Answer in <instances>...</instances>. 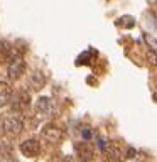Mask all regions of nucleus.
Here are the masks:
<instances>
[{
    "label": "nucleus",
    "instance_id": "3",
    "mask_svg": "<svg viewBox=\"0 0 157 162\" xmlns=\"http://www.w3.org/2000/svg\"><path fill=\"white\" fill-rule=\"evenodd\" d=\"M105 162H123L125 161V147L120 142H106L105 149L101 150Z\"/></svg>",
    "mask_w": 157,
    "mask_h": 162
},
{
    "label": "nucleus",
    "instance_id": "4",
    "mask_svg": "<svg viewBox=\"0 0 157 162\" xmlns=\"http://www.w3.org/2000/svg\"><path fill=\"white\" fill-rule=\"evenodd\" d=\"M34 111H36L37 118H51L56 113V106H54V101L49 96H41V98L36 101L34 105Z\"/></svg>",
    "mask_w": 157,
    "mask_h": 162
},
{
    "label": "nucleus",
    "instance_id": "11",
    "mask_svg": "<svg viewBox=\"0 0 157 162\" xmlns=\"http://www.w3.org/2000/svg\"><path fill=\"white\" fill-rule=\"evenodd\" d=\"M14 54V49L7 41H0V58L2 59H9Z\"/></svg>",
    "mask_w": 157,
    "mask_h": 162
},
{
    "label": "nucleus",
    "instance_id": "2",
    "mask_svg": "<svg viewBox=\"0 0 157 162\" xmlns=\"http://www.w3.org/2000/svg\"><path fill=\"white\" fill-rule=\"evenodd\" d=\"M26 71H27V64L24 56L19 54V52H14L9 58V64H7V76H9V79L17 81V79H21L26 74Z\"/></svg>",
    "mask_w": 157,
    "mask_h": 162
},
{
    "label": "nucleus",
    "instance_id": "7",
    "mask_svg": "<svg viewBox=\"0 0 157 162\" xmlns=\"http://www.w3.org/2000/svg\"><path fill=\"white\" fill-rule=\"evenodd\" d=\"M47 83L46 74L42 73L41 69H32L29 76H27V88L32 91H41Z\"/></svg>",
    "mask_w": 157,
    "mask_h": 162
},
{
    "label": "nucleus",
    "instance_id": "5",
    "mask_svg": "<svg viewBox=\"0 0 157 162\" xmlns=\"http://www.w3.org/2000/svg\"><path fill=\"white\" fill-rule=\"evenodd\" d=\"M41 135H42V139H44L47 144H51V145H58V144L63 142L64 132H63V128H59V127L54 125V123H47V125L42 127Z\"/></svg>",
    "mask_w": 157,
    "mask_h": 162
},
{
    "label": "nucleus",
    "instance_id": "1",
    "mask_svg": "<svg viewBox=\"0 0 157 162\" xmlns=\"http://www.w3.org/2000/svg\"><path fill=\"white\" fill-rule=\"evenodd\" d=\"M24 130V120L19 113H9L2 118V132L7 137H19Z\"/></svg>",
    "mask_w": 157,
    "mask_h": 162
},
{
    "label": "nucleus",
    "instance_id": "6",
    "mask_svg": "<svg viewBox=\"0 0 157 162\" xmlns=\"http://www.w3.org/2000/svg\"><path fill=\"white\" fill-rule=\"evenodd\" d=\"M10 103H12V110L14 113H24V111L31 106V96L27 93L26 89H21V91H17V93L12 95L10 98Z\"/></svg>",
    "mask_w": 157,
    "mask_h": 162
},
{
    "label": "nucleus",
    "instance_id": "8",
    "mask_svg": "<svg viewBox=\"0 0 157 162\" xmlns=\"http://www.w3.org/2000/svg\"><path fill=\"white\" fill-rule=\"evenodd\" d=\"M19 150H21L22 155L29 157V159L37 157L41 154V142L36 140V139H27V140H24L21 145H19Z\"/></svg>",
    "mask_w": 157,
    "mask_h": 162
},
{
    "label": "nucleus",
    "instance_id": "9",
    "mask_svg": "<svg viewBox=\"0 0 157 162\" xmlns=\"http://www.w3.org/2000/svg\"><path fill=\"white\" fill-rule=\"evenodd\" d=\"M74 152H76V155H78V159L81 162H91L95 157L93 147L90 145L88 142H78L74 145Z\"/></svg>",
    "mask_w": 157,
    "mask_h": 162
},
{
    "label": "nucleus",
    "instance_id": "12",
    "mask_svg": "<svg viewBox=\"0 0 157 162\" xmlns=\"http://www.w3.org/2000/svg\"><path fill=\"white\" fill-rule=\"evenodd\" d=\"M81 137H83L84 142H88L91 137H93V132H91V128H83L81 130Z\"/></svg>",
    "mask_w": 157,
    "mask_h": 162
},
{
    "label": "nucleus",
    "instance_id": "10",
    "mask_svg": "<svg viewBox=\"0 0 157 162\" xmlns=\"http://www.w3.org/2000/svg\"><path fill=\"white\" fill-rule=\"evenodd\" d=\"M12 95H14V89H12L10 84L5 83V81H0V108L10 103Z\"/></svg>",
    "mask_w": 157,
    "mask_h": 162
}]
</instances>
